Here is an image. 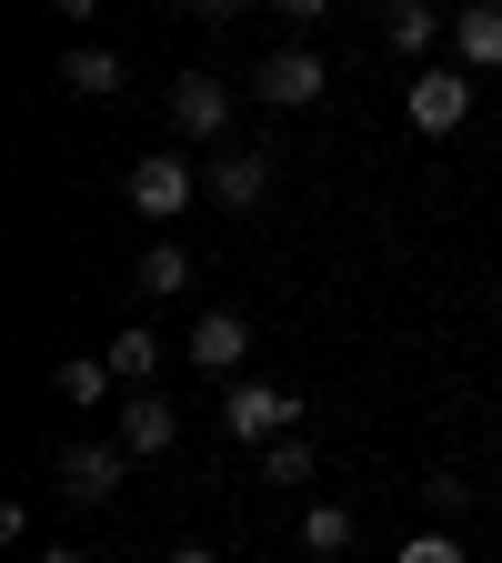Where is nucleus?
<instances>
[{
	"instance_id": "nucleus-1",
	"label": "nucleus",
	"mask_w": 502,
	"mask_h": 563,
	"mask_svg": "<svg viewBox=\"0 0 502 563\" xmlns=\"http://www.w3.org/2000/svg\"><path fill=\"white\" fill-rule=\"evenodd\" d=\"M252 91H261L271 111H312V101L332 91V70H322V51H312V41H292V51H271V60L252 70Z\"/></svg>"
},
{
	"instance_id": "nucleus-2",
	"label": "nucleus",
	"mask_w": 502,
	"mask_h": 563,
	"mask_svg": "<svg viewBox=\"0 0 502 563\" xmlns=\"http://www.w3.org/2000/svg\"><path fill=\"white\" fill-rule=\"evenodd\" d=\"M222 422H232L242 443H281V433L302 422V402L281 393V383H232V393H222Z\"/></svg>"
},
{
	"instance_id": "nucleus-3",
	"label": "nucleus",
	"mask_w": 502,
	"mask_h": 563,
	"mask_svg": "<svg viewBox=\"0 0 502 563\" xmlns=\"http://www.w3.org/2000/svg\"><path fill=\"white\" fill-rule=\"evenodd\" d=\"M402 111H412V131H462L472 121V81H462V70H412V91H402Z\"/></svg>"
},
{
	"instance_id": "nucleus-4",
	"label": "nucleus",
	"mask_w": 502,
	"mask_h": 563,
	"mask_svg": "<svg viewBox=\"0 0 502 563\" xmlns=\"http://www.w3.org/2000/svg\"><path fill=\"white\" fill-rule=\"evenodd\" d=\"M131 211H141V222H181V211H191V162H171V152L131 162Z\"/></svg>"
},
{
	"instance_id": "nucleus-5",
	"label": "nucleus",
	"mask_w": 502,
	"mask_h": 563,
	"mask_svg": "<svg viewBox=\"0 0 502 563\" xmlns=\"http://www.w3.org/2000/svg\"><path fill=\"white\" fill-rule=\"evenodd\" d=\"M121 473H131L121 443H70V453H60V493H70V504H111Z\"/></svg>"
},
{
	"instance_id": "nucleus-6",
	"label": "nucleus",
	"mask_w": 502,
	"mask_h": 563,
	"mask_svg": "<svg viewBox=\"0 0 502 563\" xmlns=\"http://www.w3.org/2000/svg\"><path fill=\"white\" fill-rule=\"evenodd\" d=\"M171 121H181L191 141H222V131H232V81H211V70H181V81H171Z\"/></svg>"
},
{
	"instance_id": "nucleus-7",
	"label": "nucleus",
	"mask_w": 502,
	"mask_h": 563,
	"mask_svg": "<svg viewBox=\"0 0 502 563\" xmlns=\"http://www.w3.org/2000/svg\"><path fill=\"white\" fill-rule=\"evenodd\" d=\"M111 443H121L131 463H152V453H171V443H181V412H171L161 393H131V402H121V433H111Z\"/></svg>"
},
{
	"instance_id": "nucleus-8",
	"label": "nucleus",
	"mask_w": 502,
	"mask_h": 563,
	"mask_svg": "<svg viewBox=\"0 0 502 563\" xmlns=\"http://www.w3.org/2000/svg\"><path fill=\"white\" fill-rule=\"evenodd\" d=\"M181 352H191L201 373H242V352H252V322H242V312H201Z\"/></svg>"
},
{
	"instance_id": "nucleus-9",
	"label": "nucleus",
	"mask_w": 502,
	"mask_h": 563,
	"mask_svg": "<svg viewBox=\"0 0 502 563\" xmlns=\"http://www.w3.org/2000/svg\"><path fill=\"white\" fill-rule=\"evenodd\" d=\"M453 51H462V70H502V0L453 11Z\"/></svg>"
},
{
	"instance_id": "nucleus-10",
	"label": "nucleus",
	"mask_w": 502,
	"mask_h": 563,
	"mask_svg": "<svg viewBox=\"0 0 502 563\" xmlns=\"http://www.w3.org/2000/svg\"><path fill=\"white\" fill-rule=\"evenodd\" d=\"M101 363H111V383H141V393H152V373H161V332H152V322H121Z\"/></svg>"
},
{
	"instance_id": "nucleus-11",
	"label": "nucleus",
	"mask_w": 502,
	"mask_h": 563,
	"mask_svg": "<svg viewBox=\"0 0 502 563\" xmlns=\"http://www.w3.org/2000/svg\"><path fill=\"white\" fill-rule=\"evenodd\" d=\"M191 292V252L181 242H141V302H171Z\"/></svg>"
},
{
	"instance_id": "nucleus-12",
	"label": "nucleus",
	"mask_w": 502,
	"mask_h": 563,
	"mask_svg": "<svg viewBox=\"0 0 502 563\" xmlns=\"http://www.w3.org/2000/svg\"><path fill=\"white\" fill-rule=\"evenodd\" d=\"M211 191H222V211H252L271 191V152H232L222 172H211Z\"/></svg>"
},
{
	"instance_id": "nucleus-13",
	"label": "nucleus",
	"mask_w": 502,
	"mask_h": 563,
	"mask_svg": "<svg viewBox=\"0 0 502 563\" xmlns=\"http://www.w3.org/2000/svg\"><path fill=\"white\" fill-rule=\"evenodd\" d=\"M60 91H81V101H101V91H121V51H101V41H81L60 60Z\"/></svg>"
},
{
	"instance_id": "nucleus-14",
	"label": "nucleus",
	"mask_w": 502,
	"mask_h": 563,
	"mask_svg": "<svg viewBox=\"0 0 502 563\" xmlns=\"http://www.w3.org/2000/svg\"><path fill=\"white\" fill-rule=\"evenodd\" d=\"M443 31H453V21L422 11V0H392V11H382V41H392V51H433Z\"/></svg>"
},
{
	"instance_id": "nucleus-15",
	"label": "nucleus",
	"mask_w": 502,
	"mask_h": 563,
	"mask_svg": "<svg viewBox=\"0 0 502 563\" xmlns=\"http://www.w3.org/2000/svg\"><path fill=\"white\" fill-rule=\"evenodd\" d=\"M261 483H292V493H302V483H312V443H302V433L261 443Z\"/></svg>"
},
{
	"instance_id": "nucleus-16",
	"label": "nucleus",
	"mask_w": 502,
	"mask_h": 563,
	"mask_svg": "<svg viewBox=\"0 0 502 563\" xmlns=\"http://www.w3.org/2000/svg\"><path fill=\"white\" fill-rule=\"evenodd\" d=\"M302 543L312 553H352V514L342 504H302Z\"/></svg>"
},
{
	"instance_id": "nucleus-17",
	"label": "nucleus",
	"mask_w": 502,
	"mask_h": 563,
	"mask_svg": "<svg viewBox=\"0 0 502 563\" xmlns=\"http://www.w3.org/2000/svg\"><path fill=\"white\" fill-rule=\"evenodd\" d=\"M51 393H60L70 412H91V402L111 393V363H60V383H51Z\"/></svg>"
},
{
	"instance_id": "nucleus-18",
	"label": "nucleus",
	"mask_w": 502,
	"mask_h": 563,
	"mask_svg": "<svg viewBox=\"0 0 502 563\" xmlns=\"http://www.w3.org/2000/svg\"><path fill=\"white\" fill-rule=\"evenodd\" d=\"M422 493H433V533H443V523L462 514V493H472V483H462V473H433V483H422Z\"/></svg>"
},
{
	"instance_id": "nucleus-19",
	"label": "nucleus",
	"mask_w": 502,
	"mask_h": 563,
	"mask_svg": "<svg viewBox=\"0 0 502 563\" xmlns=\"http://www.w3.org/2000/svg\"><path fill=\"white\" fill-rule=\"evenodd\" d=\"M392 563H462V543H453V533H412Z\"/></svg>"
},
{
	"instance_id": "nucleus-20",
	"label": "nucleus",
	"mask_w": 502,
	"mask_h": 563,
	"mask_svg": "<svg viewBox=\"0 0 502 563\" xmlns=\"http://www.w3.org/2000/svg\"><path fill=\"white\" fill-rule=\"evenodd\" d=\"M31 563H91V553H70V543H51V553H31Z\"/></svg>"
},
{
	"instance_id": "nucleus-21",
	"label": "nucleus",
	"mask_w": 502,
	"mask_h": 563,
	"mask_svg": "<svg viewBox=\"0 0 502 563\" xmlns=\"http://www.w3.org/2000/svg\"><path fill=\"white\" fill-rule=\"evenodd\" d=\"M171 563H222V553H201V543H181V553H171Z\"/></svg>"
}]
</instances>
